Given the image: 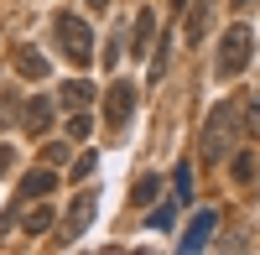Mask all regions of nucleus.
I'll return each mask as SVG.
<instances>
[{
	"mask_svg": "<svg viewBox=\"0 0 260 255\" xmlns=\"http://www.w3.org/2000/svg\"><path fill=\"white\" fill-rule=\"evenodd\" d=\"M245 131H250V125H245V104H240V99H219V104L208 110V120H203V136H198L203 162H224L234 146H240Z\"/></svg>",
	"mask_w": 260,
	"mask_h": 255,
	"instance_id": "f257e3e1",
	"label": "nucleus"
},
{
	"mask_svg": "<svg viewBox=\"0 0 260 255\" xmlns=\"http://www.w3.org/2000/svg\"><path fill=\"white\" fill-rule=\"evenodd\" d=\"M52 42L68 52V62H78V68L94 57V26H89L83 16H68V11L52 16Z\"/></svg>",
	"mask_w": 260,
	"mask_h": 255,
	"instance_id": "f03ea898",
	"label": "nucleus"
},
{
	"mask_svg": "<svg viewBox=\"0 0 260 255\" xmlns=\"http://www.w3.org/2000/svg\"><path fill=\"white\" fill-rule=\"evenodd\" d=\"M250 52H255V31L245 26V21H234V26L224 31V42H219L213 73H219V78H234V73H245V68H250Z\"/></svg>",
	"mask_w": 260,
	"mask_h": 255,
	"instance_id": "7ed1b4c3",
	"label": "nucleus"
},
{
	"mask_svg": "<svg viewBox=\"0 0 260 255\" xmlns=\"http://www.w3.org/2000/svg\"><path fill=\"white\" fill-rule=\"evenodd\" d=\"M94 214H99V198L94 193H73V208H68V219H62V245H73V240L89 235Z\"/></svg>",
	"mask_w": 260,
	"mask_h": 255,
	"instance_id": "20e7f679",
	"label": "nucleus"
},
{
	"mask_svg": "<svg viewBox=\"0 0 260 255\" xmlns=\"http://www.w3.org/2000/svg\"><path fill=\"white\" fill-rule=\"evenodd\" d=\"M130 115H136V89L120 78V83H110V131H115V136L130 125Z\"/></svg>",
	"mask_w": 260,
	"mask_h": 255,
	"instance_id": "39448f33",
	"label": "nucleus"
},
{
	"mask_svg": "<svg viewBox=\"0 0 260 255\" xmlns=\"http://www.w3.org/2000/svg\"><path fill=\"white\" fill-rule=\"evenodd\" d=\"M213 224H219V219H213V208H203V214L187 224V235L177 240V250H187V255H192V250H203V245H208V235H213Z\"/></svg>",
	"mask_w": 260,
	"mask_h": 255,
	"instance_id": "423d86ee",
	"label": "nucleus"
},
{
	"mask_svg": "<svg viewBox=\"0 0 260 255\" xmlns=\"http://www.w3.org/2000/svg\"><path fill=\"white\" fill-rule=\"evenodd\" d=\"M21 125H26V136H47V125H52V99H31L26 110H21Z\"/></svg>",
	"mask_w": 260,
	"mask_h": 255,
	"instance_id": "0eeeda50",
	"label": "nucleus"
},
{
	"mask_svg": "<svg viewBox=\"0 0 260 255\" xmlns=\"http://www.w3.org/2000/svg\"><path fill=\"white\" fill-rule=\"evenodd\" d=\"M208 21H213V0H198V6L187 11V42H203V31H208Z\"/></svg>",
	"mask_w": 260,
	"mask_h": 255,
	"instance_id": "6e6552de",
	"label": "nucleus"
},
{
	"mask_svg": "<svg viewBox=\"0 0 260 255\" xmlns=\"http://www.w3.org/2000/svg\"><path fill=\"white\" fill-rule=\"evenodd\" d=\"M62 110H89V104H94V89H89V83H83V78H73V83H62Z\"/></svg>",
	"mask_w": 260,
	"mask_h": 255,
	"instance_id": "1a4fd4ad",
	"label": "nucleus"
},
{
	"mask_svg": "<svg viewBox=\"0 0 260 255\" xmlns=\"http://www.w3.org/2000/svg\"><path fill=\"white\" fill-rule=\"evenodd\" d=\"M52 187H57L52 167H37V172H26V182H21V193H26V198H47Z\"/></svg>",
	"mask_w": 260,
	"mask_h": 255,
	"instance_id": "9d476101",
	"label": "nucleus"
},
{
	"mask_svg": "<svg viewBox=\"0 0 260 255\" xmlns=\"http://www.w3.org/2000/svg\"><path fill=\"white\" fill-rule=\"evenodd\" d=\"M16 73L21 78H47V57H42L37 47H21L16 52Z\"/></svg>",
	"mask_w": 260,
	"mask_h": 255,
	"instance_id": "9b49d317",
	"label": "nucleus"
},
{
	"mask_svg": "<svg viewBox=\"0 0 260 255\" xmlns=\"http://www.w3.org/2000/svg\"><path fill=\"white\" fill-rule=\"evenodd\" d=\"M151 31H156V11L146 6V11L136 16V52H146V47H151Z\"/></svg>",
	"mask_w": 260,
	"mask_h": 255,
	"instance_id": "f8f14e48",
	"label": "nucleus"
},
{
	"mask_svg": "<svg viewBox=\"0 0 260 255\" xmlns=\"http://www.w3.org/2000/svg\"><path fill=\"white\" fill-rule=\"evenodd\" d=\"M172 187H177V193H172L177 203H192V167H187V162L177 167V172H172Z\"/></svg>",
	"mask_w": 260,
	"mask_h": 255,
	"instance_id": "ddd939ff",
	"label": "nucleus"
},
{
	"mask_svg": "<svg viewBox=\"0 0 260 255\" xmlns=\"http://www.w3.org/2000/svg\"><path fill=\"white\" fill-rule=\"evenodd\" d=\"M156 193H161V182H156V177H141V182H136V193H130V203L146 208V203H156Z\"/></svg>",
	"mask_w": 260,
	"mask_h": 255,
	"instance_id": "4468645a",
	"label": "nucleus"
},
{
	"mask_svg": "<svg viewBox=\"0 0 260 255\" xmlns=\"http://www.w3.org/2000/svg\"><path fill=\"white\" fill-rule=\"evenodd\" d=\"M42 229H52V208H31L26 214V235H42Z\"/></svg>",
	"mask_w": 260,
	"mask_h": 255,
	"instance_id": "2eb2a0df",
	"label": "nucleus"
},
{
	"mask_svg": "<svg viewBox=\"0 0 260 255\" xmlns=\"http://www.w3.org/2000/svg\"><path fill=\"white\" fill-rule=\"evenodd\" d=\"M89 125H94L89 115H83V110H73V120H68V136H73V141H83V136H89Z\"/></svg>",
	"mask_w": 260,
	"mask_h": 255,
	"instance_id": "dca6fc26",
	"label": "nucleus"
},
{
	"mask_svg": "<svg viewBox=\"0 0 260 255\" xmlns=\"http://www.w3.org/2000/svg\"><path fill=\"white\" fill-rule=\"evenodd\" d=\"M94 167H99V156H94V151H83V156L73 162V177L83 182V177H89V172H94Z\"/></svg>",
	"mask_w": 260,
	"mask_h": 255,
	"instance_id": "f3484780",
	"label": "nucleus"
},
{
	"mask_svg": "<svg viewBox=\"0 0 260 255\" xmlns=\"http://www.w3.org/2000/svg\"><path fill=\"white\" fill-rule=\"evenodd\" d=\"M172 203H177V198H172ZM172 203H156V208H151V224H156V229L172 224Z\"/></svg>",
	"mask_w": 260,
	"mask_h": 255,
	"instance_id": "a211bd4d",
	"label": "nucleus"
},
{
	"mask_svg": "<svg viewBox=\"0 0 260 255\" xmlns=\"http://www.w3.org/2000/svg\"><path fill=\"white\" fill-rule=\"evenodd\" d=\"M255 167H260V162H255V151H245L240 162H234V172H240V177H255Z\"/></svg>",
	"mask_w": 260,
	"mask_h": 255,
	"instance_id": "6ab92c4d",
	"label": "nucleus"
},
{
	"mask_svg": "<svg viewBox=\"0 0 260 255\" xmlns=\"http://www.w3.org/2000/svg\"><path fill=\"white\" fill-rule=\"evenodd\" d=\"M42 156H47V167H57V162H68V146L57 141V146H47V151H42Z\"/></svg>",
	"mask_w": 260,
	"mask_h": 255,
	"instance_id": "aec40b11",
	"label": "nucleus"
},
{
	"mask_svg": "<svg viewBox=\"0 0 260 255\" xmlns=\"http://www.w3.org/2000/svg\"><path fill=\"white\" fill-rule=\"evenodd\" d=\"M245 125H250V136H260V94H255V104H250V115H245Z\"/></svg>",
	"mask_w": 260,
	"mask_h": 255,
	"instance_id": "412c9836",
	"label": "nucleus"
},
{
	"mask_svg": "<svg viewBox=\"0 0 260 255\" xmlns=\"http://www.w3.org/2000/svg\"><path fill=\"white\" fill-rule=\"evenodd\" d=\"M11 162H16V151H11V146H0V177L11 172Z\"/></svg>",
	"mask_w": 260,
	"mask_h": 255,
	"instance_id": "4be33fe9",
	"label": "nucleus"
},
{
	"mask_svg": "<svg viewBox=\"0 0 260 255\" xmlns=\"http://www.w3.org/2000/svg\"><path fill=\"white\" fill-rule=\"evenodd\" d=\"M89 6H94V11H110V0H89Z\"/></svg>",
	"mask_w": 260,
	"mask_h": 255,
	"instance_id": "5701e85b",
	"label": "nucleus"
},
{
	"mask_svg": "<svg viewBox=\"0 0 260 255\" xmlns=\"http://www.w3.org/2000/svg\"><path fill=\"white\" fill-rule=\"evenodd\" d=\"M234 6H240V11H245V6H250V0H234Z\"/></svg>",
	"mask_w": 260,
	"mask_h": 255,
	"instance_id": "b1692460",
	"label": "nucleus"
},
{
	"mask_svg": "<svg viewBox=\"0 0 260 255\" xmlns=\"http://www.w3.org/2000/svg\"><path fill=\"white\" fill-rule=\"evenodd\" d=\"M177 6H182V0H177Z\"/></svg>",
	"mask_w": 260,
	"mask_h": 255,
	"instance_id": "393cba45",
	"label": "nucleus"
}]
</instances>
